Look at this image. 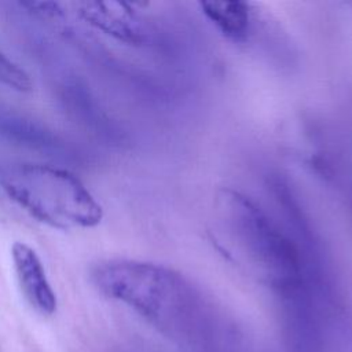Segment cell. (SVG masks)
I'll return each mask as SVG.
<instances>
[{"label": "cell", "instance_id": "1", "mask_svg": "<svg viewBox=\"0 0 352 352\" xmlns=\"http://www.w3.org/2000/svg\"><path fill=\"white\" fill-rule=\"evenodd\" d=\"M91 279L102 294L128 305L177 344H197L209 330V312L202 296L169 267L110 258L92 267Z\"/></svg>", "mask_w": 352, "mask_h": 352}, {"label": "cell", "instance_id": "2", "mask_svg": "<svg viewBox=\"0 0 352 352\" xmlns=\"http://www.w3.org/2000/svg\"><path fill=\"white\" fill-rule=\"evenodd\" d=\"M0 194L36 220L59 230L92 228L103 209L85 184L67 169L33 164H0Z\"/></svg>", "mask_w": 352, "mask_h": 352}, {"label": "cell", "instance_id": "3", "mask_svg": "<svg viewBox=\"0 0 352 352\" xmlns=\"http://www.w3.org/2000/svg\"><path fill=\"white\" fill-rule=\"evenodd\" d=\"M216 206L226 241L253 274L275 287H292L300 280L298 250L260 208L231 190L219 195Z\"/></svg>", "mask_w": 352, "mask_h": 352}, {"label": "cell", "instance_id": "4", "mask_svg": "<svg viewBox=\"0 0 352 352\" xmlns=\"http://www.w3.org/2000/svg\"><path fill=\"white\" fill-rule=\"evenodd\" d=\"M11 257L19 287L28 302L41 315H52L56 296L36 250L25 242L11 246Z\"/></svg>", "mask_w": 352, "mask_h": 352}, {"label": "cell", "instance_id": "5", "mask_svg": "<svg viewBox=\"0 0 352 352\" xmlns=\"http://www.w3.org/2000/svg\"><path fill=\"white\" fill-rule=\"evenodd\" d=\"M78 15L100 32L129 44L142 43L144 26L133 7L120 1H84L77 4Z\"/></svg>", "mask_w": 352, "mask_h": 352}, {"label": "cell", "instance_id": "6", "mask_svg": "<svg viewBox=\"0 0 352 352\" xmlns=\"http://www.w3.org/2000/svg\"><path fill=\"white\" fill-rule=\"evenodd\" d=\"M0 138L14 144L48 153L60 151L63 142L47 126L25 116L0 109Z\"/></svg>", "mask_w": 352, "mask_h": 352}, {"label": "cell", "instance_id": "7", "mask_svg": "<svg viewBox=\"0 0 352 352\" xmlns=\"http://www.w3.org/2000/svg\"><path fill=\"white\" fill-rule=\"evenodd\" d=\"M206 18L228 38L242 40L249 30L248 6L238 1L201 3Z\"/></svg>", "mask_w": 352, "mask_h": 352}, {"label": "cell", "instance_id": "8", "mask_svg": "<svg viewBox=\"0 0 352 352\" xmlns=\"http://www.w3.org/2000/svg\"><path fill=\"white\" fill-rule=\"evenodd\" d=\"M0 84L18 92L32 89L30 76L0 50Z\"/></svg>", "mask_w": 352, "mask_h": 352}, {"label": "cell", "instance_id": "9", "mask_svg": "<svg viewBox=\"0 0 352 352\" xmlns=\"http://www.w3.org/2000/svg\"><path fill=\"white\" fill-rule=\"evenodd\" d=\"M22 7L28 8V11L43 16V18H58L63 14L59 3H45V1H28L21 3Z\"/></svg>", "mask_w": 352, "mask_h": 352}]
</instances>
